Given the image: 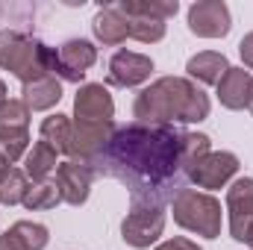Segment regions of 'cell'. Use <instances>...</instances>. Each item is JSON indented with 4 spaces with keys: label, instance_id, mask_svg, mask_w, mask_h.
Returning <instances> with one entry per match:
<instances>
[{
    "label": "cell",
    "instance_id": "3957f363",
    "mask_svg": "<svg viewBox=\"0 0 253 250\" xmlns=\"http://www.w3.org/2000/svg\"><path fill=\"white\" fill-rule=\"evenodd\" d=\"M53 65L56 47H47L44 42L18 30H0V71L18 77L21 85L53 74Z\"/></svg>",
    "mask_w": 253,
    "mask_h": 250
},
{
    "label": "cell",
    "instance_id": "7c38bea8",
    "mask_svg": "<svg viewBox=\"0 0 253 250\" xmlns=\"http://www.w3.org/2000/svg\"><path fill=\"white\" fill-rule=\"evenodd\" d=\"M227 218L230 236L245 245V236L253 224V177H239L227 186Z\"/></svg>",
    "mask_w": 253,
    "mask_h": 250
},
{
    "label": "cell",
    "instance_id": "4316f807",
    "mask_svg": "<svg viewBox=\"0 0 253 250\" xmlns=\"http://www.w3.org/2000/svg\"><path fill=\"white\" fill-rule=\"evenodd\" d=\"M239 53H242V68H248V71H253V33H248L242 42H239Z\"/></svg>",
    "mask_w": 253,
    "mask_h": 250
},
{
    "label": "cell",
    "instance_id": "44dd1931",
    "mask_svg": "<svg viewBox=\"0 0 253 250\" xmlns=\"http://www.w3.org/2000/svg\"><path fill=\"white\" fill-rule=\"evenodd\" d=\"M71 115H62V112H53V115H47L42 126H39V135H42V141H47L56 153H65L68 150V141H71Z\"/></svg>",
    "mask_w": 253,
    "mask_h": 250
},
{
    "label": "cell",
    "instance_id": "4dcf8cb0",
    "mask_svg": "<svg viewBox=\"0 0 253 250\" xmlns=\"http://www.w3.org/2000/svg\"><path fill=\"white\" fill-rule=\"evenodd\" d=\"M6 94H9V91H6V83H3V80H0V103H3V100H6Z\"/></svg>",
    "mask_w": 253,
    "mask_h": 250
},
{
    "label": "cell",
    "instance_id": "9c48e42d",
    "mask_svg": "<svg viewBox=\"0 0 253 250\" xmlns=\"http://www.w3.org/2000/svg\"><path fill=\"white\" fill-rule=\"evenodd\" d=\"M189 30L197 39H224L233 30V15L224 0H197L189 6Z\"/></svg>",
    "mask_w": 253,
    "mask_h": 250
},
{
    "label": "cell",
    "instance_id": "cb8c5ba5",
    "mask_svg": "<svg viewBox=\"0 0 253 250\" xmlns=\"http://www.w3.org/2000/svg\"><path fill=\"white\" fill-rule=\"evenodd\" d=\"M129 21V39L141 42V44H156L165 39L168 33V24L165 21H156V18H144V15H126Z\"/></svg>",
    "mask_w": 253,
    "mask_h": 250
},
{
    "label": "cell",
    "instance_id": "7a4b0ae2",
    "mask_svg": "<svg viewBox=\"0 0 253 250\" xmlns=\"http://www.w3.org/2000/svg\"><path fill=\"white\" fill-rule=\"evenodd\" d=\"M209 112V94L189 77H159L141 88L132 103V118L141 124H200Z\"/></svg>",
    "mask_w": 253,
    "mask_h": 250
},
{
    "label": "cell",
    "instance_id": "5bb4252c",
    "mask_svg": "<svg viewBox=\"0 0 253 250\" xmlns=\"http://www.w3.org/2000/svg\"><path fill=\"white\" fill-rule=\"evenodd\" d=\"M56 188H59V197L68 206H83L91 194V183H94V171L83 162H74V159H65L56 165Z\"/></svg>",
    "mask_w": 253,
    "mask_h": 250
},
{
    "label": "cell",
    "instance_id": "9a60e30c",
    "mask_svg": "<svg viewBox=\"0 0 253 250\" xmlns=\"http://www.w3.org/2000/svg\"><path fill=\"white\" fill-rule=\"evenodd\" d=\"M215 94H218V100H221L224 109H233V112L248 109L251 97H253V74L248 68H233L230 65V71L215 85Z\"/></svg>",
    "mask_w": 253,
    "mask_h": 250
},
{
    "label": "cell",
    "instance_id": "6da1fadb",
    "mask_svg": "<svg viewBox=\"0 0 253 250\" xmlns=\"http://www.w3.org/2000/svg\"><path fill=\"white\" fill-rule=\"evenodd\" d=\"M186 132L171 124H124L88 168L94 177H112L126 186L129 197H162L171 203L186 188Z\"/></svg>",
    "mask_w": 253,
    "mask_h": 250
},
{
    "label": "cell",
    "instance_id": "f1b7e54d",
    "mask_svg": "<svg viewBox=\"0 0 253 250\" xmlns=\"http://www.w3.org/2000/svg\"><path fill=\"white\" fill-rule=\"evenodd\" d=\"M9 168H12V165H9V159H6V156L0 153V180L6 177V171H9Z\"/></svg>",
    "mask_w": 253,
    "mask_h": 250
},
{
    "label": "cell",
    "instance_id": "d4e9b609",
    "mask_svg": "<svg viewBox=\"0 0 253 250\" xmlns=\"http://www.w3.org/2000/svg\"><path fill=\"white\" fill-rule=\"evenodd\" d=\"M62 203V197H59V188L53 180H47V183H33L30 191H27V197H24V206L30 209V212H47V209H56Z\"/></svg>",
    "mask_w": 253,
    "mask_h": 250
},
{
    "label": "cell",
    "instance_id": "83f0119b",
    "mask_svg": "<svg viewBox=\"0 0 253 250\" xmlns=\"http://www.w3.org/2000/svg\"><path fill=\"white\" fill-rule=\"evenodd\" d=\"M0 250H24V248H21V245L9 236V230H6V233H0Z\"/></svg>",
    "mask_w": 253,
    "mask_h": 250
},
{
    "label": "cell",
    "instance_id": "2e32d148",
    "mask_svg": "<svg viewBox=\"0 0 253 250\" xmlns=\"http://www.w3.org/2000/svg\"><path fill=\"white\" fill-rule=\"evenodd\" d=\"M91 33L106 47H118V44H124L126 39H129V21H126L124 12L118 9V3H106V6H100L94 12Z\"/></svg>",
    "mask_w": 253,
    "mask_h": 250
},
{
    "label": "cell",
    "instance_id": "e0dca14e",
    "mask_svg": "<svg viewBox=\"0 0 253 250\" xmlns=\"http://www.w3.org/2000/svg\"><path fill=\"white\" fill-rule=\"evenodd\" d=\"M21 100L30 112H47L62 100V80H56L53 74H47L42 80H33L21 88Z\"/></svg>",
    "mask_w": 253,
    "mask_h": 250
},
{
    "label": "cell",
    "instance_id": "484cf974",
    "mask_svg": "<svg viewBox=\"0 0 253 250\" xmlns=\"http://www.w3.org/2000/svg\"><path fill=\"white\" fill-rule=\"evenodd\" d=\"M153 250H203L197 242H191V239H183V236H177V239H165L162 245H156Z\"/></svg>",
    "mask_w": 253,
    "mask_h": 250
},
{
    "label": "cell",
    "instance_id": "5b68a950",
    "mask_svg": "<svg viewBox=\"0 0 253 250\" xmlns=\"http://www.w3.org/2000/svg\"><path fill=\"white\" fill-rule=\"evenodd\" d=\"M165 206L168 200L162 197H129V209L121 221V239L135 250L153 248L165 233V221H168Z\"/></svg>",
    "mask_w": 253,
    "mask_h": 250
},
{
    "label": "cell",
    "instance_id": "8992f818",
    "mask_svg": "<svg viewBox=\"0 0 253 250\" xmlns=\"http://www.w3.org/2000/svg\"><path fill=\"white\" fill-rule=\"evenodd\" d=\"M30 150V109L24 100L6 97L0 103V153L9 165L21 162Z\"/></svg>",
    "mask_w": 253,
    "mask_h": 250
},
{
    "label": "cell",
    "instance_id": "603a6c76",
    "mask_svg": "<svg viewBox=\"0 0 253 250\" xmlns=\"http://www.w3.org/2000/svg\"><path fill=\"white\" fill-rule=\"evenodd\" d=\"M30 177L24 174V168H9L6 177L0 180V203L3 206H18L24 203L27 191H30Z\"/></svg>",
    "mask_w": 253,
    "mask_h": 250
},
{
    "label": "cell",
    "instance_id": "8fae6325",
    "mask_svg": "<svg viewBox=\"0 0 253 250\" xmlns=\"http://www.w3.org/2000/svg\"><path fill=\"white\" fill-rule=\"evenodd\" d=\"M74 121L106 124L115 121V100L103 83H83L74 97Z\"/></svg>",
    "mask_w": 253,
    "mask_h": 250
},
{
    "label": "cell",
    "instance_id": "4fadbf2b",
    "mask_svg": "<svg viewBox=\"0 0 253 250\" xmlns=\"http://www.w3.org/2000/svg\"><path fill=\"white\" fill-rule=\"evenodd\" d=\"M153 74V59L135 50H118L109 59V71H106V85L115 88H135L141 83H147Z\"/></svg>",
    "mask_w": 253,
    "mask_h": 250
},
{
    "label": "cell",
    "instance_id": "52a82bcc",
    "mask_svg": "<svg viewBox=\"0 0 253 250\" xmlns=\"http://www.w3.org/2000/svg\"><path fill=\"white\" fill-rule=\"evenodd\" d=\"M239 174V156L230 150H209L206 156L194 159L186 168V180L200 191H218V188L230 186Z\"/></svg>",
    "mask_w": 253,
    "mask_h": 250
},
{
    "label": "cell",
    "instance_id": "d6986e66",
    "mask_svg": "<svg viewBox=\"0 0 253 250\" xmlns=\"http://www.w3.org/2000/svg\"><path fill=\"white\" fill-rule=\"evenodd\" d=\"M56 150L47 141H36L27 156H24V174L30 177V183H47V177L56 171Z\"/></svg>",
    "mask_w": 253,
    "mask_h": 250
},
{
    "label": "cell",
    "instance_id": "1f68e13d",
    "mask_svg": "<svg viewBox=\"0 0 253 250\" xmlns=\"http://www.w3.org/2000/svg\"><path fill=\"white\" fill-rule=\"evenodd\" d=\"M248 109H251V115H253V97H251V106H248Z\"/></svg>",
    "mask_w": 253,
    "mask_h": 250
},
{
    "label": "cell",
    "instance_id": "ba28073f",
    "mask_svg": "<svg viewBox=\"0 0 253 250\" xmlns=\"http://www.w3.org/2000/svg\"><path fill=\"white\" fill-rule=\"evenodd\" d=\"M118 129L115 121H106V124H91V121H74L71 124V141H68V150L65 156L74 159V162H83V165H91L109 144L112 132Z\"/></svg>",
    "mask_w": 253,
    "mask_h": 250
},
{
    "label": "cell",
    "instance_id": "f546056e",
    "mask_svg": "<svg viewBox=\"0 0 253 250\" xmlns=\"http://www.w3.org/2000/svg\"><path fill=\"white\" fill-rule=\"evenodd\" d=\"M245 245H248V248H253V224H251V230H248V236H245Z\"/></svg>",
    "mask_w": 253,
    "mask_h": 250
},
{
    "label": "cell",
    "instance_id": "ac0fdd59",
    "mask_svg": "<svg viewBox=\"0 0 253 250\" xmlns=\"http://www.w3.org/2000/svg\"><path fill=\"white\" fill-rule=\"evenodd\" d=\"M186 71H189V80L197 85H218L221 77L230 71V62L218 50H200L186 62Z\"/></svg>",
    "mask_w": 253,
    "mask_h": 250
},
{
    "label": "cell",
    "instance_id": "30bf717a",
    "mask_svg": "<svg viewBox=\"0 0 253 250\" xmlns=\"http://www.w3.org/2000/svg\"><path fill=\"white\" fill-rule=\"evenodd\" d=\"M97 62V47L88 39H68L65 44L56 47V65L53 77L68 80V83H83L88 68Z\"/></svg>",
    "mask_w": 253,
    "mask_h": 250
},
{
    "label": "cell",
    "instance_id": "277c9868",
    "mask_svg": "<svg viewBox=\"0 0 253 250\" xmlns=\"http://www.w3.org/2000/svg\"><path fill=\"white\" fill-rule=\"evenodd\" d=\"M171 215H174L177 227L189 230L194 236H203V239H218L221 236L224 209H221V200L209 191L189 186L180 188L171 197Z\"/></svg>",
    "mask_w": 253,
    "mask_h": 250
},
{
    "label": "cell",
    "instance_id": "ffe728a7",
    "mask_svg": "<svg viewBox=\"0 0 253 250\" xmlns=\"http://www.w3.org/2000/svg\"><path fill=\"white\" fill-rule=\"evenodd\" d=\"M118 9L124 15H144L156 21H168L180 12L177 0H118Z\"/></svg>",
    "mask_w": 253,
    "mask_h": 250
},
{
    "label": "cell",
    "instance_id": "7402d4cb",
    "mask_svg": "<svg viewBox=\"0 0 253 250\" xmlns=\"http://www.w3.org/2000/svg\"><path fill=\"white\" fill-rule=\"evenodd\" d=\"M9 236L24 250H44L50 242V230L39 221H15L9 227Z\"/></svg>",
    "mask_w": 253,
    "mask_h": 250
}]
</instances>
